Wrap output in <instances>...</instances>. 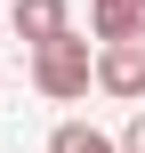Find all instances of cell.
<instances>
[{
    "label": "cell",
    "mask_w": 145,
    "mask_h": 153,
    "mask_svg": "<svg viewBox=\"0 0 145 153\" xmlns=\"http://www.w3.org/2000/svg\"><path fill=\"white\" fill-rule=\"evenodd\" d=\"M113 145H121V153H145V105H137V121H129V129H121Z\"/></svg>",
    "instance_id": "obj_6"
},
{
    "label": "cell",
    "mask_w": 145,
    "mask_h": 153,
    "mask_svg": "<svg viewBox=\"0 0 145 153\" xmlns=\"http://www.w3.org/2000/svg\"><path fill=\"white\" fill-rule=\"evenodd\" d=\"M97 89L137 105L145 97V40H97Z\"/></svg>",
    "instance_id": "obj_2"
},
{
    "label": "cell",
    "mask_w": 145,
    "mask_h": 153,
    "mask_svg": "<svg viewBox=\"0 0 145 153\" xmlns=\"http://www.w3.org/2000/svg\"><path fill=\"white\" fill-rule=\"evenodd\" d=\"M32 89H40L48 105L89 97V89H97V48H89V32H57V40H40V48H32Z\"/></svg>",
    "instance_id": "obj_1"
},
{
    "label": "cell",
    "mask_w": 145,
    "mask_h": 153,
    "mask_svg": "<svg viewBox=\"0 0 145 153\" xmlns=\"http://www.w3.org/2000/svg\"><path fill=\"white\" fill-rule=\"evenodd\" d=\"M48 153H121L105 129H89V121H57L48 129Z\"/></svg>",
    "instance_id": "obj_5"
},
{
    "label": "cell",
    "mask_w": 145,
    "mask_h": 153,
    "mask_svg": "<svg viewBox=\"0 0 145 153\" xmlns=\"http://www.w3.org/2000/svg\"><path fill=\"white\" fill-rule=\"evenodd\" d=\"M97 40H145V0H89Z\"/></svg>",
    "instance_id": "obj_4"
},
{
    "label": "cell",
    "mask_w": 145,
    "mask_h": 153,
    "mask_svg": "<svg viewBox=\"0 0 145 153\" xmlns=\"http://www.w3.org/2000/svg\"><path fill=\"white\" fill-rule=\"evenodd\" d=\"M8 24H16V40H24V48H40V40L73 32V8H65V0H16V8H8Z\"/></svg>",
    "instance_id": "obj_3"
}]
</instances>
